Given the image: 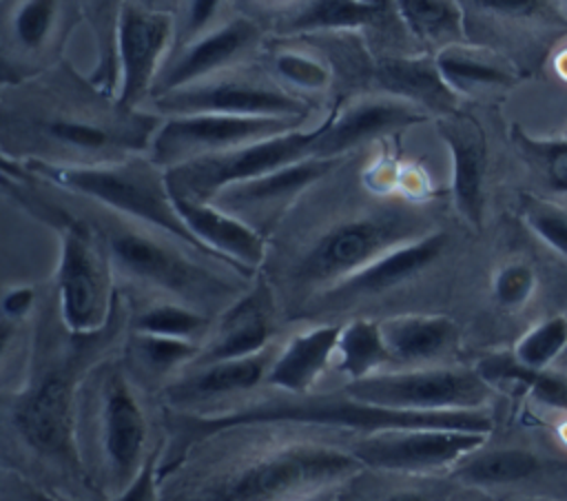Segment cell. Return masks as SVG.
Wrapping results in <instances>:
<instances>
[{
  "label": "cell",
  "mask_w": 567,
  "mask_h": 501,
  "mask_svg": "<svg viewBox=\"0 0 567 501\" xmlns=\"http://www.w3.org/2000/svg\"><path fill=\"white\" fill-rule=\"evenodd\" d=\"M173 202L188 231L221 264H230L237 273L250 275V268H257L264 262L266 242L261 233L235 213L215 202L184 197H173Z\"/></svg>",
  "instance_id": "obj_21"
},
{
  "label": "cell",
  "mask_w": 567,
  "mask_h": 501,
  "mask_svg": "<svg viewBox=\"0 0 567 501\" xmlns=\"http://www.w3.org/2000/svg\"><path fill=\"white\" fill-rule=\"evenodd\" d=\"M208 326V317L188 304H155L137 315L135 330L193 339Z\"/></svg>",
  "instance_id": "obj_38"
},
{
  "label": "cell",
  "mask_w": 567,
  "mask_h": 501,
  "mask_svg": "<svg viewBox=\"0 0 567 501\" xmlns=\"http://www.w3.org/2000/svg\"><path fill=\"white\" fill-rule=\"evenodd\" d=\"M82 22L78 0H2V69L4 84L35 78L55 64Z\"/></svg>",
  "instance_id": "obj_8"
},
{
  "label": "cell",
  "mask_w": 567,
  "mask_h": 501,
  "mask_svg": "<svg viewBox=\"0 0 567 501\" xmlns=\"http://www.w3.org/2000/svg\"><path fill=\"white\" fill-rule=\"evenodd\" d=\"M520 219L527 228L543 239L551 250L567 257V208L536 197V195H520Z\"/></svg>",
  "instance_id": "obj_39"
},
{
  "label": "cell",
  "mask_w": 567,
  "mask_h": 501,
  "mask_svg": "<svg viewBox=\"0 0 567 501\" xmlns=\"http://www.w3.org/2000/svg\"><path fill=\"white\" fill-rule=\"evenodd\" d=\"M427 120L432 117L425 111L401 98L381 91H361L330 106L312 153L321 157L348 155L374 140Z\"/></svg>",
  "instance_id": "obj_16"
},
{
  "label": "cell",
  "mask_w": 567,
  "mask_h": 501,
  "mask_svg": "<svg viewBox=\"0 0 567 501\" xmlns=\"http://www.w3.org/2000/svg\"><path fill=\"white\" fill-rule=\"evenodd\" d=\"M441 75L458 93L470 98L487 91L509 89L518 82V73L496 51L470 40L452 42L434 53Z\"/></svg>",
  "instance_id": "obj_25"
},
{
  "label": "cell",
  "mask_w": 567,
  "mask_h": 501,
  "mask_svg": "<svg viewBox=\"0 0 567 501\" xmlns=\"http://www.w3.org/2000/svg\"><path fill=\"white\" fill-rule=\"evenodd\" d=\"M58 297L62 321L73 335H91L104 326L111 310L109 255L80 222L60 224Z\"/></svg>",
  "instance_id": "obj_10"
},
{
  "label": "cell",
  "mask_w": 567,
  "mask_h": 501,
  "mask_svg": "<svg viewBox=\"0 0 567 501\" xmlns=\"http://www.w3.org/2000/svg\"><path fill=\"white\" fill-rule=\"evenodd\" d=\"M379 324L392 357L410 364L443 355L458 337L456 324L443 315H401Z\"/></svg>",
  "instance_id": "obj_29"
},
{
  "label": "cell",
  "mask_w": 567,
  "mask_h": 501,
  "mask_svg": "<svg viewBox=\"0 0 567 501\" xmlns=\"http://www.w3.org/2000/svg\"><path fill=\"white\" fill-rule=\"evenodd\" d=\"M512 140L554 191L567 193V140H538L520 126L512 129Z\"/></svg>",
  "instance_id": "obj_37"
},
{
  "label": "cell",
  "mask_w": 567,
  "mask_h": 501,
  "mask_svg": "<svg viewBox=\"0 0 567 501\" xmlns=\"http://www.w3.org/2000/svg\"><path fill=\"white\" fill-rule=\"evenodd\" d=\"M266 40V24L255 16L237 9L210 31L171 51L155 80L151 100L257 60Z\"/></svg>",
  "instance_id": "obj_11"
},
{
  "label": "cell",
  "mask_w": 567,
  "mask_h": 501,
  "mask_svg": "<svg viewBox=\"0 0 567 501\" xmlns=\"http://www.w3.org/2000/svg\"><path fill=\"white\" fill-rule=\"evenodd\" d=\"M22 166L40 182L86 195L106 208L166 233L199 255L213 257L179 217L166 184V168L153 162L148 153L100 164H53L44 160H24Z\"/></svg>",
  "instance_id": "obj_3"
},
{
  "label": "cell",
  "mask_w": 567,
  "mask_h": 501,
  "mask_svg": "<svg viewBox=\"0 0 567 501\" xmlns=\"http://www.w3.org/2000/svg\"><path fill=\"white\" fill-rule=\"evenodd\" d=\"M410 228L412 222L401 213H377L343 222L319 237L303 255L297 277L306 284L343 282L392 246L414 239Z\"/></svg>",
  "instance_id": "obj_12"
},
{
  "label": "cell",
  "mask_w": 567,
  "mask_h": 501,
  "mask_svg": "<svg viewBox=\"0 0 567 501\" xmlns=\"http://www.w3.org/2000/svg\"><path fill=\"white\" fill-rule=\"evenodd\" d=\"M155 452L146 457L144 466L135 474V479L128 483V488L120 494L124 501H140V499H153L155 497Z\"/></svg>",
  "instance_id": "obj_44"
},
{
  "label": "cell",
  "mask_w": 567,
  "mask_h": 501,
  "mask_svg": "<svg viewBox=\"0 0 567 501\" xmlns=\"http://www.w3.org/2000/svg\"><path fill=\"white\" fill-rule=\"evenodd\" d=\"M352 399L396 410H458L483 408L489 381L478 370L416 368L372 372L352 379L346 390Z\"/></svg>",
  "instance_id": "obj_9"
},
{
  "label": "cell",
  "mask_w": 567,
  "mask_h": 501,
  "mask_svg": "<svg viewBox=\"0 0 567 501\" xmlns=\"http://www.w3.org/2000/svg\"><path fill=\"white\" fill-rule=\"evenodd\" d=\"M175 47V16L126 2L117 29L115 100L146 109L155 80Z\"/></svg>",
  "instance_id": "obj_14"
},
{
  "label": "cell",
  "mask_w": 567,
  "mask_h": 501,
  "mask_svg": "<svg viewBox=\"0 0 567 501\" xmlns=\"http://www.w3.org/2000/svg\"><path fill=\"white\" fill-rule=\"evenodd\" d=\"M237 0H179L175 9V47L210 31L237 11Z\"/></svg>",
  "instance_id": "obj_41"
},
{
  "label": "cell",
  "mask_w": 567,
  "mask_h": 501,
  "mask_svg": "<svg viewBox=\"0 0 567 501\" xmlns=\"http://www.w3.org/2000/svg\"><path fill=\"white\" fill-rule=\"evenodd\" d=\"M563 352H567V317L565 315H554L543 324L534 326L518 339L514 348V357L520 364L536 370H545Z\"/></svg>",
  "instance_id": "obj_36"
},
{
  "label": "cell",
  "mask_w": 567,
  "mask_h": 501,
  "mask_svg": "<svg viewBox=\"0 0 567 501\" xmlns=\"http://www.w3.org/2000/svg\"><path fill=\"white\" fill-rule=\"evenodd\" d=\"M261 67L290 93L317 104L337 86V62L308 35H277L264 44ZM319 106V104H317Z\"/></svg>",
  "instance_id": "obj_22"
},
{
  "label": "cell",
  "mask_w": 567,
  "mask_h": 501,
  "mask_svg": "<svg viewBox=\"0 0 567 501\" xmlns=\"http://www.w3.org/2000/svg\"><path fill=\"white\" fill-rule=\"evenodd\" d=\"M536 288V273L527 264H507L494 277V297L503 308H520Z\"/></svg>",
  "instance_id": "obj_42"
},
{
  "label": "cell",
  "mask_w": 567,
  "mask_h": 501,
  "mask_svg": "<svg viewBox=\"0 0 567 501\" xmlns=\"http://www.w3.org/2000/svg\"><path fill=\"white\" fill-rule=\"evenodd\" d=\"M485 432L450 428H385L365 432L352 446L354 457L374 470L423 472L470 457L485 443Z\"/></svg>",
  "instance_id": "obj_15"
},
{
  "label": "cell",
  "mask_w": 567,
  "mask_h": 501,
  "mask_svg": "<svg viewBox=\"0 0 567 501\" xmlns=\"http://www.w3.org/2000/svg\"><path fill=\"white\" fill-rule=\"evenodd\" d=\"M131 346H133V352L137 355V359L153 372H168V370L186 364L188 359H193L199 352V348L193 339L140 333V330H135Z\"/></svg>",
  "instance_id": "obj_40"
},
{
  "label": "cell",
  "mask_w": 567,
  "mask_h": 501,
  "mask_svg": "<svg viewBox=\"0 0 567 501\" xmlns=\"http://www.w3.org/2000/svg\"><path fill=\"white\" fill-rule=\"evenodd\" d=\"M363 75L365 91L401 98L434 120L461 109V98L441 75L434 53H381L363 67Z\"/></svg>",
  "instance_id": "obj_18"
},
{
  "label": "cell",
  "mask_w": 567,
  "mask_h": 501,
  "mask_svg": "<svg viewBox=\"0 0 567 501\" xmlns=\"http://www.w3.org/2000/svg\"><path fill=\"white\" fill-rule=\"evenodd\" d=\"M159 115L230 113V115H310L317 104L284 89L261 64L246 62L188 86L168 91L146 104Z\"/></svg>",
  "instance_id": "obj_5"
},
{
  "label": "cell",
  "mask_w": 567,
  "mask_h": 501,
  "mask_svg": "<svg viewBox=\"0 0 567 501\" xmlns=\"http://www.w3.org/2000/svg\"><path fill=\"white\" fill-rule=\"evenodd\" d=\"M399 18L421 51L467 40L465 13L458 0H394Z\"/></svg>",
  "instance_id": "obj_30"
},
{
  "label": "cell",
  "mask_w": 567,
  "mask_h": 501,
  "mask_svg": "<svg viewBox=\"0 0 567 501\" xmlns=\"http://www.w3.org/2000/svg\"><path fill=\"white\" fill-rule=\"evenodd\" d=\"M2 93V153L53 164H100L148 153L162 115L122 106L71 69L11 82Z\"/></svg>",
  "instance_id": "obj_1"
},
{
  "label": "cell",
  "mask_w": 567,
  "mask_h": 501,
  "mask_svg": "<svg viewBox=\"0 0 567 501\" xmlns=\"http://www.w3.org/2000/svg\"><path fill=\"white\" fill-rule=\"evenodd\" d=\"M337 352L339 370L348 375L350 381L379 372L388 361L394 359L381 335V324L370 319H354L343 326Z\"/></svg>",
  "instance_id": "obj_32"
},
{
  "label": "cell",
  "mask_w": 567,
  "mask_h": 501,
  "mask_svg": "<svg viewBox=\"0 0 567 501\" xmlns=\"http://www.w3.org/2000/svg\"><path fill=\"white\" fill-rule=\"evenodd\" d=\"M538 468L540 461L536 454L518 448H503L467 459L458 466L456 477L474 485H507L529 479Z\"/></svg>",
  "instance_id": "obj_35"
},
{
  "label": "cell",
  "mask_w": 567,
  "mask_h": 501,
  "mask_svg": "<svg viewBox=\"0 0 567 501\" xmlns=\"http://www.w3.org/2000/svg\"><path fill=\"white\" fill-rule=\"evenodd\" d=\"M317 124L310 115H230V113H179L162 115L148 155L162 168L179 162L228 151L248 142L281 135Z\"/></svg>",
  "instance_id": "obj_7"
},
{
  "label": "cell",
  "mask_w": 567,
  "mask_h": 501,
  "mask_svg": "<svg viewBox=\"0 0 567 501\" xmlns=\"http://www.w3.org/2000/svg\"><path fill=\"white\" fill-rule=\"evenodd\" d=\"M18 434L38 452L75 459L73 454V386L58 372L44 375L13 406Z\"/></svg>",
  "instance_id": "obj_19"
},
{
  "label": "cell",
  "mask_w": 567,
  "mask_h": 501,
  "mask_svg": "<svg viewBox=\"0 0 567 501\" xmlns=\"http://www.w3.org/2000/svg\"><path fill=\"white\" fill-rule=\"evenodd\" d=\"M82 22L95 44V69L89 80L115 98L117 84V29L128 0H78Z\"/></svg>",
  "instance_id": "obj_31"
},
{
  "label": "cell",
  "mask_w": 567,
  "mask_h": 501,
  "mask_svg": "<svg viewBox=\"0 0 567 501\" xmlns=\"http://www.w3.org/2000/svg\"><path fill=\"white\" fill-rule=\"evenodd\" d=\"M476 370L489 381H514L525 386L536 401L549 406V408H558V410H567V381L563 377L549 375L547 370H536L529 368L525 364H520L514 352L512 355H492L485 357Z\"/></svg>",
  "instance_id": "obj_33"
},
{
  "label": "cell",
  "mask_w": 567,
  "mask_h": 501,
  "mask_svg": "<svg viewBox=\"0 0 567 501\" xmlns=\"http://www.w3.org/2000/svg\"><path fill=\"white\" fill-rule=\"evenodd\" d=\"M100 446L111 488L124 492L144 466L146 417L128 379L111 370L100 390Z\"/></svg>",
  "instance_id": "obj_17"
},
{
  "label": "cell",
  "mask_w": 567,
  "mask_h": 501,
  "mask_svg": "<svg viewBox=\"0 0 567 501\" xmlns=\"http://www.w3.org/2000/svg\"><path fill=\"white\" fill-rule=\"evenodd\" d=\"M306 4V0H237V7L250 16H255L257 20H261L264 24L268 22L270 29L288 18L290 13H295L297 9H301Z\"/></svg>",
  "instance_id": "obj_43"
},
{
  "label": "cell",
  "mask_w": 567,
  "mask_h": 501,
  "mask_svg": "<svg viewBox=\"0 0 567 501\" xmlns=\"http://www.w3.org/2000/svg\"><path fill=\"white\" fill-rule=\"evenodd\" d=\"M447 244V235L436 231L423 237L408 239L403 244L392 246L390 250L381 253L377 259L346 277L339 286L330 293L334 297H354V295H370L381 293L392 286H399L412 279L416 273L427 268L439 259Z\"/></svg>",
  "instance_id": "obj_24"
},
{
  "label": "cell",
  "mask_w": 567,
  "mask_h": 501,
  "mask_svg": "<svg viewBox=\"0 0 567 501\" xmlns=\"http://www.w3.org/2000/svg\"><path fill=\"white\" fill-rule=\"evenodd\" d=\"M363 468L352 450L292 446L239 470L230 481L215 488L210 497L226 501L281 499L341 483Z\"/></svg>",
  "instance_id": "obj_6"
},
{
  "label": "cell",
  "mask_w": 567,
  "mask_h": 501,
  "mask_svg": "<svg viewBox=\"0 0 567 501\" xmlns=\"http://www.w3.org/2000/svg\"><path fill=\"white\" fill-rule=\"evenodd\" d=\"M144 9H151V11H166V13H175L179 0H131Z\"/></svg>",
  "instance_id": "obj_46"
},
{
  "label": "cell",
  "mask_w": 567,
  "mask_h": 501,
  "mask_svg": "<svg viewBox=\"0 0 567 501\" xmlns=\"http://www.w3.org/2000/svg\"><path fill=\"white\" fill-rule=\"evenodd\" d=\"M348 155L321 157V155H306L290 164H284L270 173H264L252 180H244L221 188L210 202L226 211H246V208H264L281 204L310 184L328 177L334 173Z\"/></svg>",
  "instance_id": "obj_23"
},
{
  "label": "cell",
  "mask_w": 567,
  "mask_h": 501,
  "mask_svg": "<svg viewBox=\"0 0 567 501\" xmlns=\"http://www.w3.org/2000/svg\"><path fill=\"white\" fill-rule=\"evenodd\" d=\"M326 117L328 113L317 124L168 166V191L173 197L210 202L221 188L230 184L259 177L284 164L312 155L315 144L323 131Z\"/></svg>",
  "instance_id": "obj_4"
},
{
  "label": "cell",
  "mask_w": 567,
  "mask_h": 501,
  "mask_svg": "<svg viewBox=\"0 0 567 501\" xmlns=\"http://www.w3.org/2000/svg\"><path fill=\"white\" fill-rule=\"evenodd\" d=\"M339 335V326H319L295 335L284 350L275 355L266 384L288 395H306L323 372L328 359L337 352Z\"/></svg>",
  "instance_id": "obj_26"
},
{
  "label": "cell",
  "mask_w": 567,
  "mask_h": 501,
  "mask_svg": "<svg viewBox=\"0 0 567 501\" xmlns=\"http://www.w3.org/2000/svg\"><path fill=\"white\" fill-rule=\"evenodd\" d=\"M31 306H33V288L29 286L9 288L2 297V313L7 319L22 317Z\"/></svg>",
  "instance_id": "obj_45"
},
{
  "label": "cell",
  "mask_w": 567,
  "mask_h": 501,
  "mask_svg": "<svg viewBox=\"0 0 567 501\" xmlns=\"http://www.w3.org/2000/svg\"><path fill=\"white\" fill-rule=\"evenodd\" d=\"M275 355L277 352L268 346L252 355L197 364L195 375H188L175 384V395L184 399H206L248 390L266 379Z\"/></svg>",
  "instance_id": "obj_28"
},
{
  "label": "cell",
  "mask_w": 567,
  "mask_h": 501,
  "mask_svg": "<svg viewBox=\"0 0 567 501\" xmlns=\"http://www.w3.org/2000/svg\"><path fill=\"white\" fill-rule=\"evenodd\" d=\"M109 257L128 277L157 286L184 304L193 306L210 295L228 293V286L213 279L206 268L186 259L175 246H168L151 233L117 226L106 237Z\"/></svg>",
  "instance_id": "obj_13"
},
{
  "label": "cell",
  "mask_w": 567,
  "mask_h": 501,
  "mask_svg": "<svg viewBox=\"0 0 567 501\" xmlns=\"http://www.w3.org/2000/svg\"><path fill=\"white\" fill-rule=\"evenodd\" d=\"M441 140L452 160V197L458 215L472 226H483L485 211V171H487V135L483 124L467 111L434 120Z\"/></svg>",
  "instance_id": "obj_20"
},
{
  "label": "cell",
  "mask_w": 567,
  "mask_h": 501,
  "mask_svg": "<svg viewBox=\"0 0 567 501\" xmlns=\"http://www.w3.org/2000/svg\"><path fill=\"white\" fill-rule=\"evenodd\" d=\"M465 24L472 20H492L503 24L567 27L560 0H458Z\"/></svg>",
  "instance_id": "obj_34"
},
{
  "label": "cell",
  "mask_w": 567,
  "mask_h": 501,
  "mask_svg": "<svg viewBox=\"0 0 567 501\" xmlns=\"http://www.w3.org/2000/svg\"><path fill=\"white\" fill-rule=\"evenodd\" d=\"M175 423L184 446L204 441L213 434L239 426L257 423H315L354 428L361 432L385 428H450L489 434L494 428L492 417L483 408L396 410L352 399L346 392L341 397L290 395L288 399H268L221 415H179L175 417Z\"/></svg>",
  "instance_id": "obj_2"
},
{
  "label": "cell",
  "mask_w": 567,
  "mask_h": 501,
  "mask_svg": "<svg viewBox=\"0 0 567 501\" xmlns=\"http://www.w3.org/2000/svg\"><path fill=\"white\" fill-rule=\"evenodd\" d=\"M270 295L257 286L246 297L237 299L219 324V335L213 346L199 355L197 364L233 359L259 352L270 341Z\"/></svg>",
  "instance_id": "obj_27"
}]
</instances>
